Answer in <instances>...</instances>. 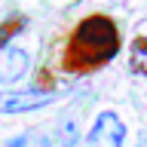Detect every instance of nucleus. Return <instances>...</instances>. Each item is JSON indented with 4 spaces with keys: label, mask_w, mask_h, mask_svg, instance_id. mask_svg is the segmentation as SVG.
Segmentation results:
<instances>
[{
    "label": "nucleus",
    "mask_w": 147,
    "mask_h": 147,
    "mask_svg": "<svg viewBox=\"0 0 147 147\" xmlns=\"http://www.w3.org/2000/svg\"><path fill=\"white\" fill-rule=\"evenodd\" d=\"M31 74V52L22 46H9L0 52V86H16Z\"/></svg>",
    "instance_id": "4"
},
{
    "label": "nucleus",
    "mask_w": 147,
    "mask_h": 147,
    "mask_svg": "<svg viewBox=\"0 0 147 147\" xmlns=\"http://www.w3.org/2000/svg\"><path fill=\"white\" fill-rule=\"evenodd\" d=\"M28 147H58V144H55L52 135H37V138H31V144H28Z\"/></svg>",
    "instance_id": "9"
},
{
    "label": "nucleus",
    "mask_w": 147,
    "mask_h": 147,
    "mask_svg": "<svg viewBox=\"0 0 147 147\" xmlns=\"http://www.w3.org/2000/svg\"><path fill=\"white\" fill-rule=\"evenodd\" d=\"M129 67L138 77H147V34H138L129 49Z\"/></svg>",
    "instance_id": "6"
},
{
    "label": "nucleus",
    "mask_w": 147,
    "mask_h": 147,
    "mask_svg": "<svg viewBox=\"0 0 147 147\" xmlns=\"http://www.w3.org/2000/svg\"><path fill=\"white\" fill-rule=\"evenodd\" d=\"M31 138H34V135H28V132H22V135H12V138L6 141V147H28V144H31Z\"/></svg>",
    "instance_id": "8"
},
{
    "label": "nucleus",
    "mask_w": 147,
    "mask_h": 147,
    "mask_svg": "<svg viewBox=\"0 0 147 147\" xmlns=\"http://www.w3.org/2000/svg\"><path fill=\"white\" fill-rule=\"evenodd\" d=\"M25 28H28V16H22V12H12L9 18H3V22H0V52L9 49V43H12Z\"/></svg>",
    "instance_id": "5"
},
{
    "label": "nucleus",
    "mask_w": 147,
    "mask_h": 147,
    "mask_svg": "<svg viewBox=\"0 0 147 147\" xmlns=\"http://www.w3.org/2000/svg\"><path fill=\"white\" fill-rule=\"evenodd\" d=\"M61 98V92L52 86H31V89H9L0 92V113H31V110H43Z\"/></svg>",
    "instance_id": "2"
},
{
    "label": "nucleus",
    "mask_w": 147,
    "mask_h": 147,
    "mask_svg": "<svg viewBox=\"0 0 147 147\" xmlns=\"http://www.w3.org/2000/svg\"><path fill=\"white\" fill-rule=\"evenodd\" d=\"M123 52V31L107 12H89L67 31L58 46V71L67 77H92Z\"/></svg>",
    "instance_id": "1"
},
{
    "label": "nucleus",
    "mask_w": 147,
    "mask_h": 147,
    "mask_svg": "<svg viewBox=\"0 0 147 147\" xmlns=\"http://www.w3.org/2000/svg\"><path fill=\"white\" fill-rule=\"evenodd\" d=\"M55 144L58 147H77L80 144V123L77 119H61L58 132H55Z\"/></svg>",
    "instance_id": "7"
},
{
    "label": "nucleus",
    "mask_w": 147,
    "mask_h": 147,
    "mask_svg": "<svg viewBox=\"0 0 147 147\" xmlns=\"http://www.w3.org/2000/svg\"><path fill=\"white\" fill-rule=\"evenodd\" d=\"M126 135L129 129L117 110H98L86 138H83V144L86 147H126Z\"/></svg>",
    "instance_id": "3"
}]
</instances>
